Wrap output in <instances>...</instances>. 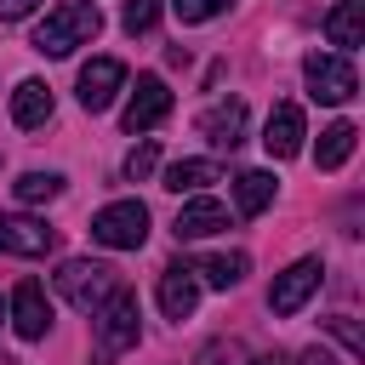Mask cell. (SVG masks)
I'll list each match as a JSON object with an SVG mask.
<instances>
[{
  "label": "cell",
  "instance_id": "6da1fadb",
  "mask_svg": "<svg viewBox=\"0 0 365 365\" xmlns=\"http://www.w3.org/2000/svg\"><path fill=\"white\" fill-rule=\"evenodd\" d=\"M97 34H103V11L86 6V0H63V6H51L46 23L34 29V51H40V57H68L74 46H86V40H97Z\"/></svg>",
  "mask_w": 365,
  "mask_h": 365
},
{
  "label": "cell",
  "instance_id": "7a4b0ae2",
  "mask_svg": "<svg viewBox=\"0 0 365 365\" xmlns=\"http://www.w3.org/2000/svg\"><path fill=\"white\" fill-rule=\"evenodd\" d=\"M114 291H120V274H114L108 262L74 257V262H63V268H57V297H68L80 314H97Z\"/></svg>",
  "mask_w": 365,
  "mask_h": 365
},
{
  "label": "cell",
  "instance_id": "3957f363",
  "mask_svg": "<svg viewBox=\"0 0 365 365\" xmlns=\"http://www.w3.org/2000/svg\"><path fill=\"white\" fill-rule=\"evenodd\" d=\"M91 319H97V354H91V365H114L125 348H137V297H131L125 285H120Z\"/></svg>",
  "mask_w": 365,
  "mask_h": 365
},
{
  "label": "cell",
  "instance_id": "277c9868",
  "mask_svg": "<svg viewBox=\"0 0 365 365\" xmlns=\"http://www.w3.org/2000/svg\"><path fill=\"white\" fill-rule=\"evenodd\" d=\"M91 240L108 251H137L148 240V205L143 200H114L91 217Z\"/></svg>",
  "mask_w": 365,
  "mask_h": 365
},
{
  "label": "cell",
  "instance_id": "5b68a950",
  "mask_svg": "<svg viewBox=\"0 0 365 365\" xmlns=\"http://www.w3.org/2000/svg\"><path fill=\"white\" fill-rule=\"evenodd\" d=\"M302 74H308V97L314 103H348L354 91H359V74H354V63L336 51H308L302 57Z\"/></svg>",
  "mask_w": 365,
  "mask_h": 365
},
{
  "label": "cell",
  "instance_id": "8992f818",
  "mask_svg": "<svg viewBox=\"0 0 365 365\" xmlns=\"http://www.w3.org/2000/svg\"><path fill=\"white\" fill-rule=\"evenodd\" d=\"M165 114H171V91H165V80H160V74H137V86H131V97H125L120 125L137 137V131H154Z\"/></svg>",
  "mask_w": 365,
  "mask_h": 365
},
{
  "label": "cell",
  "instance_id": "52a82bcc",
  "mask_svg": "<svg viewBox=\"0 0 365 365\" xmlns=\"http://www.w3.org/2000/svg\"><path fill=\"white\" fill-rule=\"evenodd\" d=\"M319 279H325V268H319V257H302V262H291L274 285H268V308L279 314V319H291L314 291H319Z\"/></svg>",
  "mask_w": 365,
  "mask_h": 365
},
{
  "label": "cell",
  "instance_id": "ba28073f",
  "mask_svg": "<svg viewBox=\"0 0 365 365\" xmlns=\"http://www.w3.org/2000/svg\"><path fill=\"white\" fill-rule=\"evenodd\" d=\"M120 91H125V63L120 57H91L80 68V108L86 114H103Z\"/></svg>",
  "mask_w": 365,
  "mask_h": 365
},
{
  "label": "cell",
  "instance_id": "9c48e42d",
  "mask_svg": "<svg viewBox=\"0 0 365 365\" xmlns=\"http://www.w3.org/2000/svg\"><path fill=\"white\" fill-rule=\"evenodd\" d=\"M11 325H17L23 342H40V336H46V325H51V302H46L40 279H23V285L11 291Z\"/></svg>",
  "mask_w": 365,
  "mask_h": 365
},
{
  "label": "cell",
  "instance_id": "30bf717a",
  "mask_svg": "<svg viewBox=\"0 0 365 365\" xmlns=\"http://www.w3.org/2000/svg\"><path fill=\"white\" fill-rule=\"evenodd\" d=\"M57 245V228H46L40 217H0V251L11 257H46Z\"/></svg>",
  "mask_w": 365,
  "mask_h": 365
},
{
  "label": "cell",
  "instance_id": "8fae6325",
  "mask_svg": "<svg viewBox=\"0 0 365 365\" xmlns=\"http://www.w3.org/2000/svg\"><path fill=\"white\" fill-rule=\"evenodd\" d=\"M302 137H308V125H302V108H297V103H274V114H268V131H262V148H268L274 160H291V154H302Z\"/></svg>",
  "mask_w": 365,
  "mask_h": 365
},
{
  "label": "cell",
  "instance_id": "7c38bea8",
  "mask_svg": "<svg viewBox=\"0 0 365 365\" xmlns=\"http://www.w3.org/2000/svg\"><path fill=\"white\" fill-rule=\"evenodd\" d=\"M200 137H205L211 148H234V143L245 137V103H240V97L211 103V108L200 114Z\"/></svg>",
  "mask_w": 365,
  "mask_h": 365
},
{
  "label": "cell",
  "instance_id": "4fadbf2b",
  "mask_svg": "<svg viewBox=\"0 0 365 365\" xmlns=\"http://www.w3.org/2000/svg\"><path fill=\"white\" fill-rule=\"evenodd\" d=\"M194 302H200V279H194V268H188V262H171V268L160 274V308H165V319H188Z\"/></svg>",
  "mask_w": 365,
  "mask_h": 365
},
{
  "label": "cell",
  "instance_id": "5bb4252c",
  "mask_svg": "<svg viewBox=\"0 0 365 365\" xmlns=\"http://www.w3.org/2000/svg\"><path fill=\"white\" fill-rule=\"evenodd\" d=\"M171 228H177V240H211L217 228H228V205L222 200H188Z\"/></svg>",
  "mask_w": 365,
  "mask_h": 365
},
{
  "label": "cell",
  "instance_id": "9a60e30c",
  "mask_svg": "<svg viewBox=\"0 0 365 365\" xmlns=\"http://www.w3.org/2000/svg\"><path fill=\"white\" fill-rule=\"evenodd\" d=\"M325 40L348 57V51L365 40V0H336V6H331V17H325Z\"/></svg>",
  "mask_w": 365,
  "mask_h": 365
},
{
  "label": "cell",
  "instance_id": "2e32d148",
  "mask_svg": "<svg viewBox=\"0 0 365 365\" xmlns=\"http://www.w3.org/2000/svg\"><path fill=\"white\" fill-rule=\"evenodd\" d=\"M46 120H51V86L17 80V91H11V125L34 131V125H46Z\"/></svg>",
  "mask_w": 365,
  "mask_h": 365
},
{
  "label": "cell",
  "instance_id": "e0dca14e",
  "mask_svg": "<svg viewBox=\"0 0 365 365\" xmlns=\"http://www.w3.org/2000/svg\"><path fill=\"white\" fill-rule=\"evenodd\" d=\"M211 182H222V165L217 160H177V165H165V188L171 194H200Z\"/></svg>",
  "mask_w": 365,
  "mask_h": 365
},
{
  "label": "cell",
  "instance_id": "ac0fdd59",
  "mask_svg": "<svg viewBox=\"0 0 365 365\" xmlns=\"http://www.w3.org/2000/svg\"><path fill=\"white\" fill-rule=\"evenodd\" d=\"M188 268H194V279H205V285L228 291V285H240V279H245L251 257H245V251H228V257H200V262H188Z\"/></svg>",
  "mask_w": 365,
  "mask_h": 365
},
{
  "label": "cell",
  "instance_id": "d6986e66",
  "mask_svg": "<svg viewBox=\"0 0 365 365\" xmlns=\"http://www.w3.org/2000/svg\"><path fill=\"white\" fill-rule=\"evenodd\" d=\"M354 143H359V131H354V120H336V125H325L319 131V148H314V160H319V171H336L348 154H354Z\"/></svg>",
  "mask_w": 365,
  "mask_h": 365
},
{
  "label": "cell",
  "instance_id": "ffe728a7",
  "mask_svg": "<svg viewBox=\"0 0 365 365\" xmlns=\"http://www.w3.org/2000/svg\"><path fill=\"white\" fill-rule=\"evenodd\" d=\"M274 188H279V182H274L268 171H240V177H234V200H240L245 217L268 211V205H274Z\"/></svg>",
  "mask_w": 365,
  "mask_h": 365
},
{
  "label": "cell",
  "instance_id": "44dd1931",
  "mask_svg": "<svg viewBox=\"0 0 365 365\" xmlns=\"http://www.w3.org/2000/svg\"><path fill=\"white\" fill-rule=\"evenodd\" d=\"M11 194H17L23 205H46V200L63 194V177H57V171H23V177L11 182Z\"/></svg>",
  "mask_w": 365,
  "mask_h": 365
},
{
  "label": "cell",
  "instance_id": "7402d4cb",
  "mask_svg": "<svg viewBox=\"0 0 365 365\" xmlns=\"http://www.w3.org/2000/svg\"><path fill=\"white\" fill-rule=\"evenodd\" d=\"M171 11H177V23H211L228 11V0H171Z\"/></svg>",
  "mask_w": 365,
  "mask_h": 365
},
{
  "label": "cell",
  "instance_id": "603a6c76",
  "mask_svg": "<svg viewBox=\"0 0 365 365\" xmlns=\"http://www.w3.org/2000/svg\"><path fill=\"white\" fill-rule=\"evenodd\" d=\"M154 165H160V143H154V137H148V143H137V148L125 154V177H131V182H143Z\"/></svg>",
  "mask_w": 365,
  "mask_h": 365
},
{
  "label": "cell",
  "instance_id": "cb8c5ba5",
  "mask_svg": "<svg viewBox=\"0 0 365 365\" xmlns=\"http://www.w3.org/2000/svg\"><path fill=\"white\" fill-rule=\"evenodd\" d=\"M154 17H160V0H125V34H148L154 29Z\"/></svg>",
  "mask_w": 365,
  "mask_h": 365
},
{
  "label": "cell",
  "instance_id": "d4e9b609",
  "mask_svg": "<svg viewBox=\"0 0 365 365\" xmlns=\"http://www.w3.org/2000/svg\"><path fill=\"white\" fill-rule=\"evenodd\" d=\"M240 359H245L240 342H211V348L200 354V365H240Z\"/></svg>",
  "mask_w": 365,
  "mask_h": 365
},
{
  "label": "cell",
  "instance_id": "484cf974",
  "mask_svg": "<svg viewBox=\"0 0 365 365\" xmlns=\"http://www.w3.org/2000/svg\"><path fill=\"white\" fill-rule=\"evenodd\" d=\"M331 336H342V348H348V354H365V336L354 331V319H348V314H336V319H331Z\"/></svg>",
  "mask_w": 365,
  "mask_h": 365
},
{
  "label": "cell",
  "instance_id": "4316f807",
  "mask_svg": "<svg viewBox=\"0 0 365 365\" xmlns=\"http://www.w3.org/2000/svg\"><path fill=\"white\" fill-rule=\"evenodd\" d=\"M34 6H40V0H0V17H6V23H23Z\"/></svg>",
  "mask_w": 365,
  "mask_h": 365
},
{
  "label": "cell",
  "instance_id": "83f0119b",
  "mask_svg": "<svg viewBox=\"0 0 365 365\" xmlns=\"http://www.w3.org/2000/svg\"><path fill=\"white\" fill-rule=\"evenodd\" d=\"M297 365H336L325 348H308V354H297Z\"/></svg>",
  "mask_w": 365,
  "mask_h": 365
},
{
  "label": "cell",
  "instance_id": "f1b7e54d",
  "mask_svg": "<svg viewBox=\"0 0 365 365\" xmlns=\"http://www.w3.org/2000/svg\"><path fill=\"white\" fill-rule=\"evenodd\" d=\"M262 365H285V354H268V359H262Z\"/></svg>",
  "mask_w": 365,
  "mask_h": 365
},
{
  "label": "cell",
  "instance_id": "f546056e",
  "mask_svg": "<svg viewBox=\"0 0 365 365\" xmlns=\"http://www.w3.org/2000/svg\"><path fill=\"white\" fill-rule=\"evenodd\" d=\"M0 314H6V302H0Z\"/></svg>",
  "mask_w": 365,
  "mask_h": 365
}]
</instances>
